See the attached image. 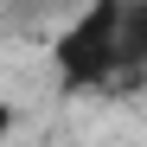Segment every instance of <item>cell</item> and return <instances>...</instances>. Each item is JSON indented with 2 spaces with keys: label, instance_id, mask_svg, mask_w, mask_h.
<instances>
[{
  "label": "cell",
  "instance_id": "6da1fadb",
  "mask_svg": "<svg viewBox=\"0 0 147 147\" xmlns=\"http://www.w3.org/2000/svg\"><path fill=\"white\" fill-rule=\"evenodd\" d=\"M121 19H128V0H90L70 26H58L51 70H58V83L70 96L109 90L115 77H128V32H121Z\"/></svg>",
  "mask_w": 147,
  "mask_h": 147
}]
</instances>
